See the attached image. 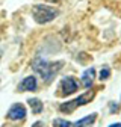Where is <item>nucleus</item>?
<instances>
[{
  "instance_id": "1",
  "label": "nucleus",
  "mask_w": 121,
  "mask_h": 127,
  "mask_svg": "<svg viewBox=\"0 0 121 127\" xmlns=\"http://www.w3.org/2000/svg\"><path fill=\"white\" fill-rule=\"evenodd\" d=\"M62 67H64L62 61L49 62V61H44L42 58H36V59L32 61V70L42 77V80L45 83H50L53 80V77L59 73V70Z\"/></svg>"
},
{
  "instance_id": "2",
  "label": "nucleus",
  "mask_w": 121,
  "mask_h": 127,
  "mask_svg": "<svg viewBox=\"0 0 121 127\" xmlns=\"http://www.w3.org/2000/svg\"><path fill=\"white\" fill-rule=\"evenodd\" d=\"M59 11L50 5H35L32 8V15L38 24H45L58 17Z\"/></svg>"
},
{
  "instance_id": "3",
  "label": "nucleus",
  "mask_w": 121,
  "mask_h": 127,
  "mask_svg": "<svg viewBox=\"0 0 121 127\" xmlns=\"http://www.w3.org/2000/svg\"><path fill=\"white\" fill-rule=\"evenodd\" d=\"M94 95H95L94 91H86V92H83L82 95H79V97L76 98V100H71V101L62 103V104L59 106V109L62 110V112H65V114H71V112H74V109H76V107H79V106H83V104L89 103L91 100L94 98Z\"/></svg>"
},
{
  "instance_id": "4",
  "label": "nucleus",
  "mask_w": 121,
  "mask_h": 127,
  "mask_svg": "<svg viewBox=\"0 0 121 127\" xmlns=\"http://www.w3.org/2000/svg\"><path fill=\"white\" fill-rule=\"evenodd\" d=\"M77 89H79V82L76 80L73 76H68V77L62 79V82H60V91H62V95H71Z\"/></svg>"
},
{
  "instance_id": "5",
  "label": "nucleus",
  "mask_w": 121,
  "mask_h": 127,
  "mask_svg": "<svg viewBox=\"0 0 121 127\" xmlns=\"http://www.w3.org/2000/svg\"><path fill=\"white\" fill-rule=\"evenodd\" d=\"M26 117V107L24 104L21 103H15L9 107L8 114H6V118L8 120H12V121H20Z\"/></svg>"
},
{
  "instance_id": "6",
  "label": "nucleus",
  "mask_w": 121,
  "mask_h": 127,
  "mask_svg": "<svg viewBox=\"0 0 121 127\" xmlns=\"http://www.w3.org/2000/svg\"><path fill=\"white\" fill-rule=\"evenodd\" d=\"M18 91L24 92V91H36V79L33 76H27L26 79H23L21 83L18 85Z\"/></svg>"
},
{
  "instance_id": "7",
  "label": "nucleus",
  "mask_w": 121,
  "mask_h": 127,
  "mask_svg": "<svg viewBox=\"0 0 121 127\" xmlns=\"http://www.w3.org/2000/svg\"><path fill=\"white\" fill-rule=\"evenodd\" d=\"M95 118H97V114L88 115V117H85V118H82V120H79V121H76V123L73 124V127H92Z\"/></svg>"
},
{
  "instance_id": "8",
  "label": "nucleus",
  "mask_w": 121,
  "mask_h": 127,
  "mask_svg": "<svg viewBox=\"0 0 121 127\" xmlns=\"http://www.w3.org/2000/svg\"><path fill=\"white\" fill-rule=\"evenodd\" d=\"M94 74H95L94 68H89V70H86V71L83 73V76H82V85H83L85 88H91V86H92Z\"/></svg>"
},
{
  "instance_id": "9",
  "label": "nucleus",
  "mask_w": 121,
  "mask_h": 127,
  "mask_svg": "<svg viewBox=\"0 0 121 127\" xmlns=\"http://www.w3.org/2000/svg\"><path fill=\"white\" fill-rule=\"evenodd\" d=\"M27 104L32 107V112H33V114H41V112H42L44 104H42V101H41L39 98H36V97L29 98V100H27Z\"/></svg>"
},
{
  "instance_id": "10",
  "label": "nucleus",
  "mask_w": 121,
  "mask_h": 127,
  "mask_svg": "<svg viewBox=\"0 0 121 127\" xmlns=\"http://www.w3.org/2000/svg\"><path fill=\"white\" fill-rule=\"evenodd\" d=\"M70 126H71L70 121L62 120V118H56V120L53 121V127H70Z\"/></svg>"
},
{
  "instance_id": "11",
  "label": "nucleus",
  "mask_w": 121,
  "mask_h": 127,
  "mask_svg": "<svg viewBox=\"0 0 121 127\" xmlns=\"http://www.w3.org/2000/svg\"><path fill=\"white\" fill-rule=\"evenodd\" d=\"M109 68H103L101 70V73H100V79H101V80H104V79H108L109 77Z\"/></svg>"
},
{
  "instance_id": "12",
  "label": "nucleus",
  "mask_w": 121,
  "mask_h": 127,
  "mask_svg": "<svg viewBox=\"0 0 121 127\" xmlns=\"http://www.w3.org/2000/svg\"><path fill=\"white\" fill-rule=\"evenodd\" d=\"M111 112H112V114L120 112V104H117V103H111Z\"/></svg>"
},
{
  "instance_id": "13",
  "label": "nucleus",
  "mask_w": 121,
  "mask_h": 127,
  "mask_svg": "<svg viewBox=\"0 0 121 127\" xmlns=\"http://www.w3.org/2000/svg\"><path fill=\"white\" fill-rule=\"evenodd\" d=\"M32 127H45V126H44V123H42V121H36V123H33V126H32Z\"/></svg>"
},
{
  "instance_id": "14",
  "label": "nucleus",
  "mask_w": 121,
  "mask_h": 127,
  "mask_svg": "<svg viewBox=\"0 0 121 127\" xmlns=\"http://www.w3.org/2000/svg\"><path fill=\"white\" fill-rule=\"evenodd\" d=\"M109 127H121V123H117V124H112V126H109Z\"/></svg>"
}]
</instances>
